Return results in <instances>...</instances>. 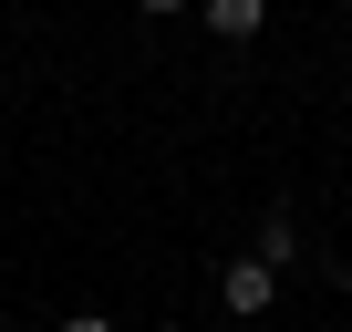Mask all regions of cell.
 <instances>
[{
	"label": "cell",
	"mask_w": 352,
	"mask_h": 332,
	"mask_svg": "<svg viewBox=\"0 0 352 332\" xmlns=\"http://www.w3.org/2000/svg\"><path fill=\"white\" fill-rule=\"evenodd\" d=\"M63 332H114V322H104V311H73V322H63Z\"/></svg>",
	"instance_id": "obj_5"
},
{
	"label": "cell",
	"mask_w": 352,
	"mask_h": 332,
	"mask_svg": "<svg viewBox=\"0 0 352 332\" xmlns=\"http://www.w3.org/2000/svg\"><path fill=\"white\" fill-rule=\"evenodd\" d=\"M155 332H187V322H155Z\"/></svg>",
	"instance_id": "obj_6"
},
{
	"label": "cell",
	"mask_w": 352,
	"mask_h": 332,
	"mask_svg": "<svg viewBox=\"0 0 352 332\" xmlns=\"http://www.w3.org/2000/svg\"><path fill=\"white\" fill-rule=\"evenodd\" d=\"M197 11H208V32H218V42H259L270 0H197Z\"/></svg>",
	"instance_id": "obj_2"
},
{
	"label": "cell",
	"mask_w": 352,
	"mask_h": 332,
	"mask_svg": "<svg viewBox=\"0 0 352 332\" xmlns=\"http://www.w3.org/2000/svg\"><path fill=\"white\" fill-rule=\"evenodd\" d=\"M135 11H145V21H176V11H197V0H135Z\"/></svg>",
	"instance_id": "obj_4"
},
{
	"label": "cell",
	"mask_w": 352,
	"mask_h": 332,
	"mask_svg": "<svg viewBox=\"0 0 352 332\" xmlns=\"http://www.w3.org/2000/svg\"><path fill=\"white\" fill-rule=\"evenodd\" d=\"M259 260H270V270H290V260H300V218H290V208H270V218H259Z\"/></svg>",
	"instance_id": "obj_3"
},
{
	"label": "cell",
	"mask_w": 352,
	"mask_h": 332,
	"mask_svg": "<svg viewBox=\"0 0 352 332\" xmlns=\"http://www.w3.org/2000/svg\"><path fill=\"white\" fill-rule=\"evenodd\" d=\"M218 301H228L239 322H270V301H280V270H270L259 249H239V260L218 270Z\"/></svg>",
	"instance_id": "obj_1"
}]
</instances>
